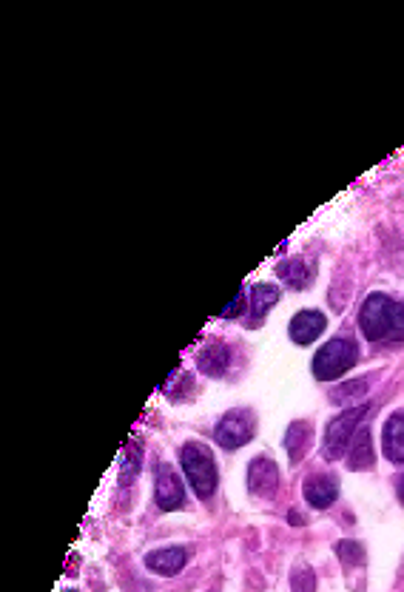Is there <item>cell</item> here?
<instances>
[{
    "label": "cell",
    "mask_w": 404,
    "mask_h": 592,
    "mask_svg": "<svg viewBox=\"0 0 404 592\" xmlns=\"http://www.w3.org/2000/svg\"><path fill=\"white\" fill-rule=\"evenodd\" d=\"M328 328V319L322 311H299V314L291 319V325H288V333H291V339H294L296 345H313L322 333Z\"/></svg>",
    "instance_id": "9"
},
{
    "label": "cell",
    "mask_w": 404,
    "mask_h": 592,
    "mask_svg": "<svg viewBox=\"0 0 404 592\" xmlns=\"http://www.w3.org/2000/svg\"><path fill=\"white\" fill-rule=\"evenodd\" d=\"M336 555H342L345 561H362V547L359 544H353V541H339L336 544Z\"/></svg>",
    "instance_id": "19"
},
{
    "label": "cell",
    "mask_w": 404,
    "mask_h": 592,
    "mask_svg": "<svg viewBox=\"0 0 404 592\" xmlns=\"http://www.w3.org/2000/svg\"><path fill=\"white\" fill-rule=\"evenodd\" d=\"M365 390H368V382H350V385H345V390L333 393V399L336 402H345L348 396H365Z\"/></svg>",
    "instance_id": "20"
},
{
    "label": "cell",
    "mask_w": 404,
    "mask_h": 592,
    "mask_svg": "<svg viewBox=\"0 0 404 592\" xmlns=\"http://www.w3.org/2000/svg\"><path fill=\"white\" fill-rule=\"evenodd\" d=\"M276 274H279V279H282L288 288L302 291V288H308V285H311L316 271H313V262H308V259H302V257H294V259L279 262Z\"/></svg>",
    "instance_id": "11"
},
{
    "label": "cell",
    "mask_w": 404,
    "mask_h": 592,
    "mask_svg": "<svg viewBox=\"0 0 404 592\" xmlns=\"http://www.w3.org/2000/svg\"><path fill=\"white\" fill-rule=\"evenodd\" d=\"M66 592H74V590H66Z\"/></svg>",
    "instance_id": "24"
},
{
    "label": "cell",
    "mask_w": 404,
    "mask_h": 592,
    "mask_svg": "<svg viewBox=\"0 0 404 592\" xmlns=\"http://www.w3.org/2000/svg\"><path fill=\"white\" fill-rule=\"evenodd\" d=\"M368 413V405H353L348 407V410H342L331 425H328V430H325V442H322V456H325L328 462H336L339 456L348 453L350 442H353L356 433L362 430V422L368 419Z\"/></svg>",
    "instance_id": "4"
},
{
    "label": "cell",
    "mask_w": 404,
    "mask_h": 592,
    "mask_svg": "<svg viewBox=\"0 0 404 592\" xmlns=\"http://www.w3.org/2000/svg\"><path fill=\"white\" fill-rule=\"evenodd\" d=\"M302 496L313 510H328L339 496V481L331 473H311L302 484Z\"/></svg>",
    "instance_id": "8"
},
{
    "label": "cell",
    "mask_w": 404,
    "mask_h": 592,
    "mask_svg": "<svg viewBox=\"0 0 404 592\" xmlns=\"http://www.w3.org/2000/svg\"><path fill=\"white\" fill-rule=\"evenodd\" d=\"M254 430H257V419L251 410H231L225 413L217 427H214V442L225 447V450H237L242 444H248L254 439Z\"/></svg>",
    "instance_id": "5"
},
{
    "label": "cell",
    "mask_w": 404,
    "mask_h": 592,
    "mask_svg": "<svg viewBox=\"0 0 404 592\" xmlns=\"http://www.w3.org/2000/svg\"><path fill=\"white\" fill-rule=\"evenodd\" d=\"M279 487V467L268 456H257L248 464V490L259 499H271Z\"/></svg>",
    "instance_id": "7"
},
{
    "label": "cell",
    "mask_w": 404,
    "mask_h": 592,
    "mask_svg": "<svg viewBox=\"0 0 404 592\" xmlns=\"http://www.w3.org/2000/svg\"><path fill=\"white\" fill-rule=\"evenodd\" d=\"M291 587L294 592H316V575L311 567H296L291 573Z\"/></svg>",
    "instance_id": "18"
},
{
    "label": "cell",
    "mask_w": 404,
    "mask_h": 592,
    "mask_svg": "<svg viewBox=\"0 0 404 592\" xmlns=\"http://www.w3.org/2000/svg\"><path fill=\"white\" fill-rule=\"evenodd\" d=\"M288 521H291V524H302V516H299V513H291V516H288Z\"/></svg>",
    "instance_id": "23"
},
{
    "label": "cell",
    "mask_w": 404,
    "mask_h": 592,
    "mask_svg": "<svg viewBox=\"0 0 404 592\" xmlns=\"http://www.w3.org/2000/svg\"><path fill=\"white\" fill-rule=\"evenodd\" d=\"M348 467L350 470H370L373 467V447H370V430L362 427L356 433V439L350 442V453H348Z\"/></svg>",
    "instance_id": "16"
},
{
    "label": "cell",
    "mask_w": 404,
    "mask_h": 592,
    "mask_svg": "<svg viewBox=\"0 0 404 592\" xmlns=\"http://www.w3.org/2000/svg\"><path fill=\"white\" fill-rule=\"evenodd\" d=\"M359 328L373 345H402L404 305L393 296L370 294L359 311Z\"/></svg>",
    "instance_id": "1"
},
{
    "label": "cell",
    "mask_w": 404,
    "mask_h": 592,
    "mask_svg": "<svg viewBox=\"0 0 404 592\" xmlns=\"http://www.w3.org/2000/svg\"><path fill=\"white\" fill-rule=\"evenodd\" d=\"M276 302H279V288L276 285H271V282H259V285H254L251 288V328H259L262 325V319H265V314L274 308Z\"/></svg>",
    "instance_id": "14"
},
{
    "label": "cell",
    "mask_w": 404,
    "mask_h": 592,
    "mask_svg": "<svg viewBox=\"0 0 404 592\" xmlns=\"http://www.w3.org/2000/svg\"><path fill=\"white\" fill-rule=\"evenodd\" d=\"M311 425L308 422H294V425L288 427V436H285V450H288V459L291 464H299L305 459V453H308V447H311Z\"/></svg>",
    "instance_id": "15"
},
{
    "label": "cell",
    "mask_w": 404,
    "mask_h": 592,
    "mask_svg": "<svg viewBox=\"0 0 404 592\" xmlns=\"http://www.w3.org/2000/svg\"><path fill=\"white\" fill-rule=\"evenodd\" d=\"M154 501H157V507L160 510H180L185 504V490H183V481L177 476V470L171 467V464H157V470H154Z\"/></svg>",
    "instance_id": "6"
},
{
    "label": "cell",
    "mask_w": 404,
    "mask_h": 592,
    "mask_svg": "<svg viewBox=\"0 0 404 592\" xmlns=\"http://www.w3.org/2000/svg\"><path fill=\"white\" fill-rule=\"evenodd\" d=\"M382 444H385V456L390 462H404V410H396L385 422Z\"/></svg>",
    "instance_id": "12"
},
{
    "label": "cell",
    "mask_w": 404,
    "mask_h": 592,
    "mask_svg": "<svg viewBox=\"0 0 404 592\" xmlns=\"http://www.w3.org/2000/svg\"><path fill=\"white\" fill-rule=\"evenodd\" d=\"M399 501H402V507H404V476L399 479Z\"/></svg>",
    "instance_id": "22"
},
{
    "label": "cell",
    "mask_w": 404,
    "mask_h": 592,
    "mask_svg": "<svg viewBox=\"0 0 404 592\" xmlns=\"http://www.w3.org/2000/svg\"><path fill=\"white\" fill-rule=\"evenodd\" d=\"M197 365L205 376H222L231 365V348L225 342H208L197 356Z\"/></svg>",
    "instance_id": "13"
},
{
    "label": "cell",
    "mask_w": 404,
    "mask_h": 592,
    "mask_svg": "<svg viewBox=\"0 0 404 592\" xmlns=\"http://www.w3.org/2000/svg\"><path fill=\"white\" fill-rule=\"evenodd\" d=\"M242 302H245V288H239V294L234 296L217 316H220V319H234V316L239 314V308H242Z\"/></svg>",
    "instance_id": "21"
},
{
    "label": "cell",
    "mask_w": 404,
    "mask_h": 592,
    "mask_svg": "<svg viewBox=\"0 0 404 592\" xmlns=\"http://www.w3.org/2000/svg\"><path fill=\"white\" fill-rule=\"evenodd\" d=\"M180 464L191 490L197 493V499H211L217 493L220 484V473H217V462L211 456V450L200 442L183 444L180 450Z\"/></svg>",
    "instance_id": "2"
},
{
    "label": "cell",
    "mask_w": 404,
    "mask_h": 592,
    "mask_svg": "<svg viewBox=\"0 0 404 592\" xmlns=\"http://www.w3.org/2000/svg\"><path fill=\"white\" fill-rule=\"evenodd\" d=\"M359 359V345L350 336H333L331 342H325L316 356H313L311 370L319 382H333L339 376H345Z\"/></svg>",
    "instance_id": "3"
},
{
    "label": "cell",
    "mask_w": 404,
    "mask_h": 592,
    "mask_svg": "<svg viewBox=\"0 0 404 592\" xmlns=\"http://www.w3.org/2000/svg\"><path fill=\"white\" fill-rule=\"evenodd\" d=\"M185 561H188V553H185L183 547H163V550H151L146 555V567L154 575H177L185 567Z\"/></svg>",
    "instance_id": "10"
},
{
    "label": "cell",
    "mask_w": 404,
    "mask_h": 592,
    "mask_svg": "<svg viewBox=\"0 0 404 592\" xmlns=\"http://www.w3.org/2000/svg\"><path fill=\"white\" fill-rule=\"evenodd\" d=\"M143 447L140 442H131L126 447V453H123V462H120V484H131V481L137 479V473H140V464H143Z\"/></svg>",
    "instance_id": "17"
}]
</instances>
